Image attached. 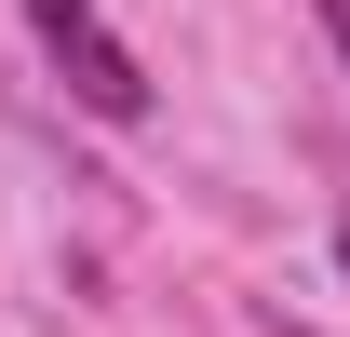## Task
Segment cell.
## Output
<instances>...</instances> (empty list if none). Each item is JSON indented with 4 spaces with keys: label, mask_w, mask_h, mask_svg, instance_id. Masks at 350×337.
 <instances>
[{
    "label": "cell",
    "mask_w": 350,
    "mask_h": 337,
    "mask_svg": "<svg viewBox=\"0 0 350 337\" xmlns=\"http://www.w3.org/2000/svg\"><path fill=\"white\" fill-rule=\"evenodd\" d=\"M310 14H323V27H337V54H350V0H310Z\"/></svg>",
    "instance_id": "7a4b0ae2"
},
{
    "label": "cell",
    "mask_w": 350,
    "mask_h": 337,
    "mask_svg": "<svg viewBox=\"0 0 350 337\" xmlns=\"http://www.w3.org/2000/svg\"><path fill=\"white\" fill-rule=\"evenodd\" d=\"M337 256H350V216H337Z\"/></svg>",
    "instance_id": "3957f363"
},
{
    "label": "cell",
    "mask_w": 350,
    "mask_h": 337,
    "mask_svg": "<svg viewBox=\"0 0 350 337\" xmlns=\"http://www.w3.org/2000/svg\"><path fill=\"white\" fill-rule=\"evenodd\" d=\"M27 27H41V54L68 68V95H81L94 122H148V68L108 41V14H94V0H27Z\"/></svg>",
    "instance_id": "6da1fadb"
}]
</instances>
